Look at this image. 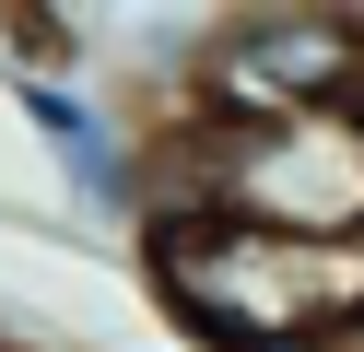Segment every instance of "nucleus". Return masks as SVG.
I'll return each instance as SVG.
<instances>
[{
    "label": "nucleus",
    "mask_w": 364,
    "mask_h": 352,
    "mask_svg": "<svg viewBox=\"0 0 364 352\" xmlns=\"http://www.w3.org/2000/svg\"><path fill=\"white\" fill-rule=\"evenodd\" d=\"M141 282L212 352H306L364 317V247H306V235H259L223 211L141 223Z\"/></svg>",
    "instance_id": "obj_1"
},
{
    "label": "nucleus",
    "mask_w": 364,
    "mask_h": 352,
    "mask_svg": "<svg viewBox=\"0 0 364 352\" xmlns=\"http://www.w3.org/2000/svg\"><path fill=\"white\" fill-rule=\"evenodd\" d=\"M188 106L235 117V129H294V117H353L364 106V23L353 12H223L188 59Z\"/></svg>",
    "instance_id": "obj_2"
},
{
    "label": "nucleus",
    "mask_w": 364,
    "mask_h": 352,
    "mask_svg": "<svg viewBox=\"0 0 364 352\" xmlns=\"http://www.w3.org/2000/svg\"><path fill=\"white\" fill-rule=\"evenodd\" d=\"M12 106H24V129L59 153V176H71V200H82V211L141 223V141H129L118 117H106L95 94L71 82V70H12Z\"/></svg>",
    "instance_id": "obj_3"
}]
</instances>
